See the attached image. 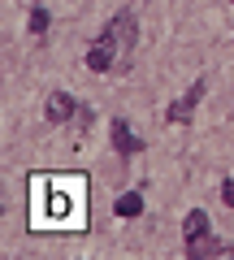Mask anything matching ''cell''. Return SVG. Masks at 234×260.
<instances>
[{"label":"cell","instance_id":"cell-1","mask_svg":"<svg viewBox=\"0 0 234 260\" xmlns=\"http://www.w3.org/2000/svg\"><path fill=\"white\" fill-rule=\"evenodd\" d=\"M83 204H87V191H83V178H70V174H56L35 182V217L30 225L44 230V225H83Z\"/></svg>","mask_w":234,"mask_h":260},{"label":"cell","instance_id":"cell-2","mask_svg":"<svg viewBox=\"0 0 234 260\" xmlns=\"http://www.w3.org/2000/svg\"><path fill=\"white\" fill-rule=\"evenodd\" d=\"M130 44H135V22L122 13V18H113L109 26H104V35L95 39V48L87 52V65H91V70H100V74H109L113 65L130 52Z\"/></svg>","mask_w":234,"mask_h":260},{"label":"cell","instance_id":"cell-3","mask_svg":"<svg viewBox=\"0 0 234 260\" xmlns=\"http://www.w3.org/2000/svg\"><path fill=\"white\" fill-rule=\"evenodd\" d=\"M187 256H221V247H217V239L208 234V213H191L187 217Z\"/></svg>","mask_w":234,"mask_h":260},{"label":"cell","instance_id":"cell-4","mask_svg":"<svg viewBox=\"0 0 234 260\" xmlns=\"http://www.w3.org/2000/svg\"><path fill=\"white\" fill-rule=\"evenodd\" d=\"M199 100H204V83H195V87H191L187 95H182V100H174V104H169V113H165V117H169V121H187V117H191V109H195Z\"/></svg>","mask_w":234,"mask_h":260},{"label":"cell","instance_id":"cell-5","mask_svg":"<svg viewBox=\"0 0 234 260\" xmlns=\"http://www.w3.org/2000/svg\"><path fill=\"white\" fill-rule=\"evenodd\" d=\"M113 143H117V152H126V156H135V152L143 148V139L126 126V121H113Z\"/></svg>","mask_w":234,"mask_h":260},{"label":"cell","instance_id":"cell-6","mask_svg":"<svg viewBox=\"0 0 234 260\" xmlns=\"http://www.w3.org/2000/svg\"><path fill=\"white\" fill-rule=\"evenodd\" d=\"M74 109H78V104L70 100L65 91H56V95H48V121H70V117H74Z\"/></svg>","mask_w":234,"mask_h":260},{"label":"cell","instance_id":"cell-7","mask_svg":"<svg viewBox=\"0 0 234 260\" xmlns=\"http://www.w3.org/2000/svg\"><path fill=\"white\" fill-rule=\"evenodd\" d=\"M139 213H143V195H139V191H130V195H122V200H117V217L135 221Z\"/></svg>","mask_w":234,"mask_h":260},{"label":"cell","instance_id":"cell-8","mask_svg":"<svg viewBox=\"0 0 234 260\" xmlns=\"http://www.w3.org/2000/svg\"><path fill=\"white\" fill-rule=\"evenodd\" d=\"M30 30H35V35H44V30H48V13L44 9H30Z\"/></svg>","mask_w":234,"mask_h":260},{"label":"cell","instance_id":"cell-9","mask_svg":"<svg viewBox=\"0 0 234 260\" xmlns=\"http://www.w3.org/2000/svg\"><path fill=\"white\" fill-rule=\"evenodd\" d=\"M221 200L234 208V178H225V182H221Z\"/></svg>","mask_w":234,"mask_h":260}]
</instances>
